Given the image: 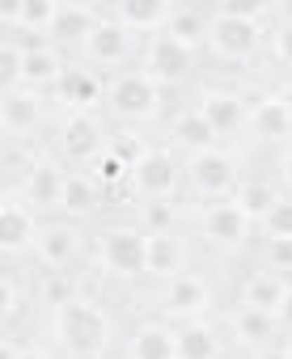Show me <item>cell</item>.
<instances>
[{"mask_svg": "<svg viewBox=\"0 0 292 359\" xmlns=\"http://www.w3.org/2000/svg\"><path fill=\"white\" fill-rule=\"evenodd\" d=\"M51 338L68 359H106L114 346V321L93 296H72L51 309Z\"/></svg>", "mask_w": 292, "mask_h": 359, "instance_id": "6da1fadb", "label": "cell"}, {"mask_svg": "<svg viewBox=\"0 0 292 359\" xmlns=\"http://www.w3.org/2000/svg\"><path fill=\"white\" fill-rule=\"evenodd\" d=\"M93 258H98V271H106L110 279H140L149 275V233L135 220L106 224L98 233Z\"/></svg>", "mask_w": 292, "mask_h": 359, "instance_id": "7a4b0ae2", "label": "cell"}, {"mask_svg": "<svg viewBox=\"0 0 292 359\" xmlns=\"http://www.w3.org/2000/svg\"><path fill=\"white\" fill-rule=\"evenodd\" d=\"M263 26H254L241 5H212L208 18V51L225 64H250L263 47Z\"/></svg>", "mask_w": 292, "mask_h": 359, "instance_id": "3957f363", "label": "cell"}, {"mask_svg": "<svg viewBox=\"0 0 292 359\" xmlns=\"http://www.w3.org/2000/svg\"><path fill=\"white\" fill-rule=\"evenodd\" d=\"M241 187V156L233 148H208L187 156V191L199 203H220L233 199V191Z\"/></svg>", "mask_w": 292, "mask_h": 359, "instance_id": "277c9868", "label": "cell"}, {"mask_svg": "<svg viewBox=\"0 0 292 359\" xmlns=\"http://www.w3.org/2000/svg\"><path fill=\"white\" fill-rule=\"evenodd\" d=\"M106 110L123 123H149L161 114V85L144 68H123L106 81Z\"/></svg>", "mask_w": 292, "mask_h": 359, "instance_id": "5b68a950", "label": "cell"}, {"mask_svg": "<svg viewBox=\"0 0 292 359\" xmlns=\"http://www.w3.org/2000/svg\"><path fill=\"white\" fill-rule=\"evenodd\" d=\"M216 309V292H212V283L204 279V275H195V271H182V275H174V279H166L161 283V292H157V317L161 321H178V325H191V321H208V313Z\"/></svg>", "mask_w": 292, "mask_h": 359, "instance_id": "8992f818", "label": "cell"}, {"mask_svg": "<svg viewBox=\"0 0 292 359\" xmlns=\"http://www.w3.org/2000/svg\"><path fill=\"white\" fill-rule=\"evenodd\" d=\"M110 148V131L98 114H64L55 127V152L72 169H93Z\"/></svg>", "mask_w": 292, "mask_h": 359, "instance_id": "52a82bcc", "label": "cell"}, {"mask_svg": "<svg viewBox=\"0 0 292 359\" xmlns=\"http://www.w3.org/2000/svg\"><path fill=\"white\" fill-rule=\"evenodd\" d=\"M191 220H195V233H199L212 250H225V254L246 250V245H250V237H254V220H250L233 199L199 203Z\"/></svg>", "mask_w": 292, "mask_h": 359, "instance_id": "ba28073f", "label": "cell"}, {"mask_svg": "<svg viewBox=\"0 0 292 359\" xmlns=\"http://www.w3.org/2000/svg\"><path fill=\"white\" fill-rule=\"evenodd\" d=\"M187 182V156H178L174 148H153L135 169H131V191L140 195V203L149 199H174Z\"/></svg>", "mask_w": 292, "mask_h": 359, "instance_id": "9c48e42d", "label": "cell"}, {"mask_svg": "<svg viewBox=\"0 0 292 359\" xmlns=\"http://www.w3.org/2000/svg\"><path fill=\"white\" fill-rule=\"evenodd\" d=\"M195 110L212 123L216 140H233V135L250 131V106H246V93H241V89L208 85V89L195 93Z\"/></svg>", "mask_w": 292, "mask_h": 359, "instance_id": "30bf717a", "label": "cell"}, {"mask_svg": "<svg viewBox=\"0 0 292 359\" xmlns=\"http://www.w3.org/2000/svg\"><path fill=\"white\" fill-rule=\"evenodd\" d=\"M81 55H85L93 68H102V72H123V68L131 64V55H135V34H131L119 18H102V22L93 26V34L85 39Z\"/></svg>", "mask_w": 292, "mask_h": 359, "instance_id": "8fae6325", "label": "cell"}, {"mask_svg": "<svg viewBox=\"0 0 292 359\" xmlns=\"http://www.w3.org/2000/svg\"><path fill=\"white\" fill-rule=\"evenodd\" d=\"M140 68L149 72L161 89H170V85H182V81L195 72V51H191V47H182V43H178V39H170V34H153L149 43H144Z\"/></svg>", "mask_w": 292, "mask_h": 359, "instance_id": "7c38bea8", "label": "cell"}, {"mask_svg": "<svg viewBox=\"0 0 292 359\" xmlns=\"http://www.w3.org/2000/svg\"><path fill=\"white\" fill-rule=\"evenodd\" d=\"M64 177H68V169L60 165V161H39L26 177H22V187L13 191L34 216H43V212H51V216H60V203H64Z\"/></svg>", "mask_w": 292, "mask_h": 359, "instance_id": "4fadbf2b", "label": "cell"}, {"mask_svg": "<svg viewBox=\"0 0 292 359\" xmlns=\"http://www.w3.org/2000/svg\"><path fill=\"white\" fill-rule=\"evenodd\" d=\"M47 118V97L34 89H5L0 102V127H5L9 144H30V135L43 127Z\"/></svg>", "mask_w": 292, "mask_h": 359, "instance_id": "5bb4252c", "label": "cell"}, {"mask_svg": "<svg viewBox=\"0 0 292 359\" xmlns=\"http://www.w3.org/2000/svg\"><path fill=\"white\" fill-rule=\"evenodd\" d=\"M18 39V34H13ZM26 47V64H22V85L18 89H34V93H47L64 81L68 72V60L64 51L51 43V39H18Z\"/></svg>", "mask_w": 292, "mask_h": 359, "instance_id": "9a60e30c", "label": "cell"}, {"mask_svg": "<svg viewBox=\"0 0 292 359\" xmlns=\"http://www.w3.org/2000/svg\"><path fill=\"white\" fill-rule=\"evenodd\" d=\"M51 93H55L51 102H60L64 114H93V110L102 106V97H106V85H102V76H98L93 68L68 64L64 81H60Z\"/></svg>", "mask_w": 292, "mask_h": 359, "instance_id": "2e32d148", "label": "cell"}, {"mask_svg": "<svg viewBox=\"0 0 292 359\" xmlns=\"http://www.w3.org/2000/svg\"><path fill=\"white\" fill-rule=\"evenodd\" d=\"M81 245H85L81 224H72V220H51V224H43V233H39V241H34V258H39L43 271H68V266L77 262Z\"/></svg>", "mask_w": 292, "mask_h": 359, "instance_id": "e0dca14e", "label": "cell"}, {"mask_svg": "<svg viewBox=\"0 0 292 359\" xmlns=\"http://www.w3.org/2000/svg\"><path fill=\"white\" fill-rule=\"evenodd\" d=\"M250 106V131L258 140H288L292 135V110L275 89H241Z\"/></svg>", "mask_w": 292, "mask_h": 359, "instance_id": "ac0fdd59", "label": "cell"}, {"mask_svg": "<svg viewBox=\"0 0 292 359\" xmlns=\"http://www.w3.org/2000/svg\"><path fill=\"white\" fill-rule=\"evenodd\" d=\"M39 233H43V220H39V216L18 199V195H9V199H5V208H0V250H5V254L34 250Z\"/></svg>", "mask_w": 292, "mask_h": 359, "instance_id": "d6986e66", "label": "cell"}, {"mask_svg": "<svg viewBox=\"0 0 292 359\" xmlns=\"http://www.w3.org/2000/svg\"><path fill=\"white\" fill-rule=\"evenodd\" d=\"M110 195L98 187V177L89 173V169H68V177H64V203H60V220H89L93 212H102V203H106Z\"/></svg>", "mask_w": 292, "mask_h": 359, "instance_id": "ffe728a7", "label": "cell"}, {"mask_svg": "<svg viewBox=\"0 0 292 359\" xmlns=\"http://www.w3.org/2000/svg\"><path fill=\"white\" fill-rule=\"evenodd\" d=\"M127 359H178V325L161 317L140 321L127 338Z\"/></svg>", "mask_w": 292, "mask_h": 359, "instance_id": "44dd1931", "label": "cell"}, {"mask_svg": "<svg viewBox=\"0 0 292 359\" xmlns=\"http://www.w3.org/2000/svg\"><path fill=\"white\" fill-rule=\"evenodd\" d=\"M225 325H229V338L241 346V351H267L271 342H275V330H279V321L271 317V313H258V309H246V304H237L229 317H225Z\"/></svg>", "mask_w": 292, "mask_h": 359, "instance_id": "7402d4cb", "label": "cell"}, {"mask_svg": "<svg viewBox=\"0 0 292 359\" xmlns=\"http://www.w3.org/2000/svg\"><path fill=\"white\" fill-rule=\"evenodd\" d=\"M216 144H220V140H216L212 123H208L195 106H187V110L174 114V123H170V148H174V152L195 156V152H208V148H216Z\"/></svg>", "mask_w": 292, "mask_h": 359, "instance_id": "603a6c76", "label": "cell"}, {"mask_svg": "<svg viewBox=\"0 0 292 359\" xmlns=\"http://www.w3.org/2000/svg\"><path fill=\"white\" fill-rule=\"evenodd\" d=\"M288 279L284 275H275V271H250L246 279H241V304L246 309H258V313H271V317H279V309H284V296H288Z\"/></svg>", "mask_w": 292, "mask_h": 359, "instance_id": "cb8c5ba5", "label": "cell"}, {"mask_svg": "<svg viewBox=\"0 0 292 359\" xmlns=\"http://www.w3.org/2000/svg\"><path fill=\"white\" fill-rule=\"evenodd\" d=\"M170 9L174 5H166V0H119L114 5V18L140 39H153V34H161L166 30V22H170Z\"/></svg>", "mask_w": 292, "mask_h": 359, "instance_id": "d4e9b609", "label": "cell"}, {"mask_svg": "<svg viewBox=\"0 0 292 359\" xmlns=\"http://www.w3.org/2000/svg\"><path fill=\"white\" fill-rule=\"evenodd\" d=\"M182 271H187V241L178 233H149V275L166 283Z\"/></svg>", "mask_w": 292, "mask_h": 359, "instance_id": "484cf974", "label": "cell"}, {"mask_svg": "<svg viewBox=\"0 0 292 359\" xmlns=\"http://www.w3.org/2000/svg\"><path fill=\"white\" fill-rule=\"evenodd\" d=\"M178 359H225V334L212 321L178 325Z\"/></svg>", "mask_w": 292, "mask_h": 359, "instance_id": "4316f807", "label": "cell"}, {"mask_svg": "<svg viewBox=\"0 0 292 359\" xmlns=\"http://www.w3.org/2000/svg\"><path fill=\"white\" fill-rule=\"evenodd\" d=\"M208 18H212V9L174 5V9H170V22H166V30H161V34H170V39H178L182 47L199 51V47H208Z\"/></svg>", "mask_w": 292, "mask_h": 359, "instance_id": "83f0119b", "label": "cell"}, {"mask_svg": "<svg viewBox=\"0 0 292 359\" xmlns=\"http://www.w3.org/2000/svg\"><path fill=\"white\" fill-rule=\"evenodd\" d=\"M51 22H55V5L51 0H26V5H13L9 13H5V26H9V34H34V39H47V30H51Z\"/></svg>", "mask_w": 292, "mask_h": 359, "instance_id": "f1b7e54d", "label": "cell"}, {"mask_svg": "<svg viewBox=\"0 0 292 359\" xmlns=\"http://www.w3.org/2000/svg\"><path fill=\"white\" fill-rule=\"evenodd\" d=\"M275 199H279V187H271L267 177H241V187L233 191V203H237L254 224L267 220V212L275 208Z\"/></svg>", "mask_w": 292, "mask_h": 359, "instance_id": "f546056e", "label": "cell"}, {"mask_svg": "<svg viewBox=\"0 0 292 359\" xmlns=\"http://www.w3.org/2000/svg\"><path fill=\"white\" fill-rule=\"evenodd\" d=\"M135 224L144 233H178V203L174 199H149L135 208Z\"/></svg>", "mask_w": 292, "mask_h": 359, "instance_id": "4dcf8cb0", "label": "cell"}, {"mask_svg": "<svg viewBox=\"0 0 292 359\" xmlns=\"http://www.w3.org/2000/svg\"><path fill=\"white\" fill-rule=\"evenodd\" d=\"M110 152H114V156H119V161H123L127 169H135V165H140L144 156L153 152V144L144 140L140 131H114V135H110Z\"/></svg>", "mask_w": 292, "mask_h": 359, "instance_id": "1f68e13d", "label": "cell"}, {"mask_svg": "<svg viewBox=\"0 0 292 359\" xmlns=\"http://www.w3.org/2000/svg\"><path fill=\"white\" fill-rule=\"evenodd\" d=\"M22 64H26V47L13 34H5V43H0V81H5V89L22 85Z\"/></svg>", "mask_w": 292, "mask_h": 359, "instance_id": "d6a6232c", "label": "cell"}, {"mask_svg": "<svg viewBox=\"0 0 292 359\" xmlns=\"http://www.w3.org/2000/svg\"><path fill=\"white\" fill-rule=\"evenodd\" d=\"M263 237L267 241H292V195H279L275 208L263 220Z\"/></svg>", "mask_w": 292, "mask_h": 359, "instance_id": "836d02e7", "label": "cell"}, {"mask_svg": "<svg viewBox=\"0 0 292 359\" xmlns=\"http://www.w3.org/2000/svg\"><path fill=\"white\" fill-rule=\"evenodd\" d=\"M89 173H93V177H98V187H102V191H106V195H110V191H119V187H127V182H131V169H127V165H123V161H119V156H114V152H110V148H106V156H102V161H98V165H93V169H89Z\"/></svg>", "mask_w": 292, "mask_h": 359, "instance_id": "e575fe53", "label": "cell"}, {"mask_svg": "<svg viewBox=\"0 0 292 359\" xmlns=\"http://www.w3.org/2000/svg\"><path fill=\"white\" fill-rule=\"evenodd\" d=\"M39 296H43V304H64V300H72V296H81L77 292V283L68 279V271H47V279H43V287H39Z\"/></svg>", "mask_w": 292, "mask_h": 359, "instance_id": "d590c367", "label": "cell"}, {"mask_svg": "<svg viewBox=\"0 0 292 359\" xmlns=\"http://www.w3.org/2000/svg\"><path fill=\"white\" fill-rule=\"evenodd\" d=\"M22 309H26V283L18 271H9L5 275V321H18Z\"/></svg>", "mask_w": 292, "mask_h": 359, "instance_id": "8d00e7d4", "label": "cell"}, {"mask_svg": "<svg viewBox=\"0 0 292 359\" xmlns=\"http://www.w3.org/2000/svg\"><path fill=\"white\" fill-rule=\"evenodd\" d=\"M267 34H271V60L284 64V68H292V26L288 22H275Z\"/></svg>", "mask_w": 292, "mask_h": 359, "instance_id": "74e56055", "label": "cell"}, {"mask_svg": "<svg viewBox=\"0 0 292 359\" xmlns=\"http://www.w3.org/2000/svg\"><path fill=\"white\" fill-rule=\"evenodd\" d=\"M267 271L275 275L292 271V241H267Z\"/></svg>", "mask_w": 292, "mask_h": 359, "instance_id": "f35d334b", "label": "cell"}, {"mask_svg": "<svg viewBox=\"0 0 292 359\" xmlns=\"http://www.w3.org/2000/svg\"><path fill=\"white\" fill-rule=\"evenodd\" d=\"M5 359H51V355H47L43 346H22V342L9 334V338H5Z\"/></svg>", "mask_w": 292, "mask_h": 359, "instance_id": "ab89813d", "label": "cell"}, {"mask_svg": "<svg viewBox=\"0 0 292 359\" xmlns=\"http://www.w3.org/2000/svg\"><path fill=\"white\" fill-rule=\"evenodd\" d=\"M275 169H279V173H275V177H279V187L292 195V144L279 152V165H275Z\"/></svg>", "mask_w": 292, "mask_h": 359, "instance_id": "60d3db41", "label": "cell"}, {"mask_svg": "<svg viewBox=\"0 0 292 359\" xmlns=\"http://www.w3.org/2000/svg\"><path fill=\"white\" fill-rule=\"evenodd\" d=\"M288 334H292V287H288V296H284V309H279V317H275Z\"/></svg>", "mask_w": 292, "mask_h": 359, "instance_id": "b9f144b4", "label": "cell"}, {"mask_svg": "<svg viewBox=\"0 0 292 359\" xmlns=\"http://www.w3.org/2000/svg\"><path fill=\"white\" fill-rule=\"evenodd\" d=\"M254 359H288V351H284V342H271L267 351H258Z\"/></svg>", "mask_w": 292, "mask_h": 359, "instance_id": "7bdbcfd3", "label": "cell"}, {"mask_svg": "<svg viewBox=\"0 0 292 359\" xmlns=\"http://www.w3.org/2000/svg\"><path fill=\"white\" fill-rule=\"evenodd\" d=\"M275 22H288L292 26V0H288V5H275Z\"/></svg>", "mask_w": 292, "mask_h": 359, "instance_id": "ee69618b", "label": "cell"}, {"mask_svg": "<svg viewBox=\"0 0 292 359\" xmlns=\"http://www.w3.org/2000/svg\"><path fill=\"white\" fill-rule=\"evenodd\" d=\"M275 93H279V97H284V106H288V110H292V81H288V85H279V89H275Z\"/></svg>", "mask_w": 292, "mask_h": 359, "instance_id": "f6af8a7d", "label": "cell"}, {"mask_svg": "<svg viewBox=\"0 0 292 359\" xmlns=\"http://www.w3.org/2000/svg\"><path fill=\"white\" fill-rule=\"evenodd\" d=\"M284 351H288V359H292V338H288V342H284Z\"/></svg>", "mask_w": 292, "mask_h": 359, "instance_id": "bcb514c9", "label": "cell"}]
</instances>
